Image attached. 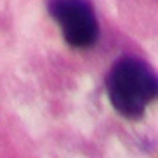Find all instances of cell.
I'll list each match as a JSON object with an SVG mask.
<instances>
[{
  "instance_id": "obj_1",
  "label": "cell",
  "mask_w": 158,
  "mask_h": 158,
  "mask_svg": "<svg viewBox=\"0 0 158 158\" xmlns=\"http://www.w3.org/2000/svg\"><path fill=\"white\" fill-rule=\"evenodd\" d=\"M156 90L158 82L151 66L134 56L120 57L106 77V92L113 108L129 120H139L146 113Z\"/></svg>"
},
{
  "instance_id": "obj_2",
  "label": "cell",
  "mask_w": 158,
  "mask_h": 158,
  "mask_svg": "<svg viewBox=\"0 0 158 158\" xmlns=\"http://www.w3.org/2000/svg\"><path fill=\"white\" fill-rule=\"evenodd\" d=\"M49 12L75 49H89L99 38V23L89 0H51Z\"/></svg>"
}]
</instances>
